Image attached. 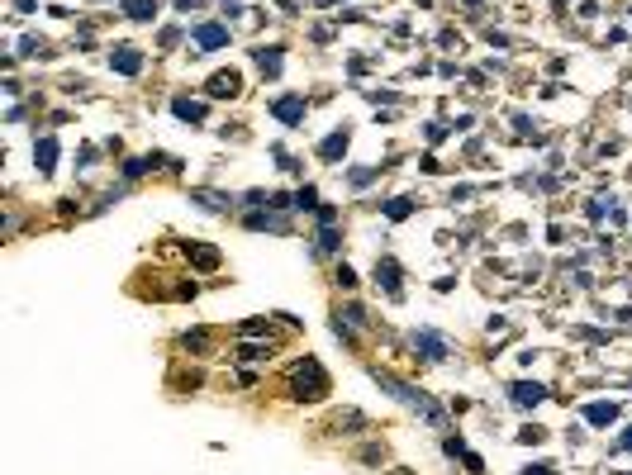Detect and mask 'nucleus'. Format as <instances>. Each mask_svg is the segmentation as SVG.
<instances>
[{
    "instance_id": "nucleus-1",
    "label": "nucleus",
    "mask_w": 632,
    "mask_h": 475,
    "mask_svg": "<svg viewBox=\"0 0 632 475\" xmlns=\"http://www.w3.org/2000/svg\"><path fill=\"white\" fill-rule=\"evenodd\" d=\"M380 385H385V390H390L395 399H404V404H409L414 414H423V419L433 423V428H447V419H442V409H438L433 399L423 395V390H414V385H404V380H395V375H380Z\"/></svg>"
},
{
    "instance_id": "nucleus-2",
    "label": "nucleus",
    "mask_w": 632,
    "mask_h": 475,
    "mask_svg": "<svg viewBox=\"0 0 632 475\" xmlns=\"http://www.w3.org/2000/svg\"><path fill=\"white\" fill-rule=\"evenodd\" d=\"M323 385H328V380H323L318 361H305V366L295 371V395H300V399H318V395H323Z\"/></svg>"
},
{
    "instance_id": "nucleus-3",
    "label": "nucleus",
    "mask_w": 632,
    "mask_h": 475,
    "mask_svg": "<svg viewBox=\"0 0 632 475\" xmlns=\"http://www.w3.org/2000/svg\"><path fill=\"white\" fill-rule=\"evenodd\" d=\"M109 67L124 72V77H138V72H143V53H138L133 43H119V48L109 53Z\"/></svg>"
},
{
    "instance_id": "nucleus-4",
    "label": "nucleus",
    "mask_w": 632,
    "mask_h": 475,
    "mask_svg": "<svg viewBox=\"0 0 632 475\" xmlns=\"http://www.w3.org/2000/svg\"><path fill=\"white\" fill-rule=\"evenodd\" d=\"M271 114H276L281 124H290V129H295V124H305V100H300V95H281V100L271 105Z\"/></svg>"
},
{
    "instance_id": "nucleus-5",
    "label": "nucleus",
    "mask_w": 632,
    "mask_h": 475,
    "mask_svg": "<svg viewBox=\"0 0 632 475\" xmlns=\"http://www.w3.org/2000/svg\"><path fill=\"white\" fill-rule=\"evenodd\" d=\"M195 43H200V53L229 48V29H224V24H200V29H195Z\"/></svg>"
},
{
    "instance_id": "nucleus-6",
    "label": "nucleus",
    "mask_w": 632,
    "mask_h": 475,
    "mask_svg": "<svg viewBox=\"0 0 632 475\" xmlns=\"http://www.w3.org/2000/svg\"><path fill=\"white\" fill-rule=\"evenodd\" d=\"M414 347H419V357H428V361H442V357H447V343H442L438 333H428V328L414 333Z\"/></svg>"
},
{
    "instance_id": "nucleus-7",
    "label": "nucleus",
    "mask_w": 632,
    "mask_h": 475,
    "mask_svg": "<svg viewBox=\"0 0 632 475\" xmlns=\"http://www.w3.org/2000/svg\"><path fill=\"white\" fill-rule=\"evenodd\" d=\"M347 153V129H338V133H328V138H323V143H318V157L323 162H338Z\"/></svg>"
},
{
    "instance_id": "nucleus-8",
    "label": "nucleus",
    "mask_w": 632,
    "mask_h": 475,
    "mask_svg": "<svg viewBox=\"0 0 632 475\" xmlns=\"http://www.w3.org/2000/svg\"><path fill=\"white\" fill-rule=\"evenodd\" d=\"M238 86H242L238 72H214L210 77V95H238Z\"/></svg>"
},
{
    "instance_id": "nucleus-9",
    "label": "nucleus",
    "mask_w": 632,
    "mask_h": 475,
    "mask_svg": "<svg viewBox=\"0 0 632 475\" xmlns=\"http://www.w3.org/2000/svg\"><path fill=\"white\" fill-rule=\"evenodd\" d=\"M542 399H547V390L537 380H518L514 385V404H542Z\"/></svg>"
},
{
    "instance_id": "nucleus-10",
    "label": "nucleus",
    "mask_w": 632,
    "mask_h": 475,
    "mask_svg": "<svg viewBox=\"0 0 632 475\" xmlns=\"http://www.w3.org/2000/svg\"><path fill=\"white\" fill-rule=\"evenodd\" d=\"M33 162H38V171H53V162H57V143L53 138H38V143H33Z\"/></svg>"
},
{
    "instance_id": "nucleus-11",
    "label": "nucleus",
    "mask_w": 632,
    "mask_h": 475,
    "mask_svg": "<svg viewBox=\"0 0 632 475\" xmlns=\"http://www.w3.org/2000/svg\"><path fill=\"white\" fill-rule=\"evenodd\" d=\"M376 281L385 286V295H399V266L390 262V257H385V262L376 266Z\"/></svg>"
},
{
    "instance_id": "nucleus-12",
    "label": "nucleus",
    "mask_w": 632,
    "mask_h": 475,
    "mask_svg": "<svg viewBox=\"0 0 632 475\" xmlns=\"http://www.w3.org/2000/svg\"><path fill=\"white\" fill-rule=\"evenodd\" d=\"M585 419L594 423V428H608V423L618 419V409H613V404H589V409H585Z\"/></svg>"
},
{
    "instance_id": "nucleus-13",
    "label": "nucleus",
    "mask_w": 632,
    "mask_h": 475,
    "mask_svg": "<svg viewBox=\"0 0 632 475\" xmlns=\"http://www.w3.org/2000/svg\"><path fill=\"white\" fill-rule=\"evenodd\" d=\"M171 109H176V119H190V124H200V119H205V105H200V100H185V95H181Z\"/></svg>"
},
{
    "instance_id": "nucleus-14",
    "label": "nucleus",
    "mask_w": 632,
    "mask_h": 475,
    "mask_svg": "<svg viewBox=\"0 0 632 475\" xmlns=\"http://www.w3.org/2000/svg\"><path fill=\"white\" fill-rule=\"evenodd\" d=\"M153 10H157V0H124V15L129 20H153Z\"/></svg>"
},
{
    "instance_id": "nucleus-15",
    "label": "nucleus",
    "mask_w": 632,
    "mask_h": 475,
    "mask_svg": "<svg viewBox=\"0 0 632 475\" xmlns=\"http://www.w3.org/2000/svg\"><path fill=\"white\" fill-rule=\"evenodd\" d=\"M257 62H262V72H271V77H276V72H281V53H276V48H271V53H257Z\"/></svg>"
},
{
    "instance_id": "nucleus-16",
    "label": "nucleus",
    "mask_w": 632,
    "mask_h": 475,
    "mask_svg": "<svg viewBox=\"0 0 632 475\" xmlns=\"http://www.w3.org/2000/svg\"><path fill=\"white\" fill-rule=\"evenodd\" d=\"M414 210V205H409V200H390V205H385V214H390V219H404V214Z\"/></svg>"
},
{
    "instance_id": "nucleus-17",
    "label": "nucleus",
    "mask_w": 632,
    "mask_h": 475,
    "mask_svg": "<svg viewBox=\"0 0 632 475\" xmlns=\"http://www.w3.org/2000/svg\"><path fill=\"white\" fill-rule=\"evenodd\" d=\"M333 247H338V233H333V228H323V233H318V252H333Z\"/></svg>"
},
{
    "instance_id": "nucleus-18",
    "label": "nucleus",
    "mask_w": 632,
    "mask_h": 475,
    "mask_svg": "<svg viewBox=\"0 0 632 475\" xmlns=\"http://www.w3.org/2000/svg\"><path fill=\"white\" fill-rule=\"evenodd\" d=\"M195 262H200V266H205V271H210V266L219 262V252H210V247H200V252H195Z\"/></svg>"
},
{
    "instance_id": "nucleus-19",
    "label": "nucleus",
    "mask_w": 632,
    "mask_h": 475,
    "mask_svg": "<svg viewBox=\"0 0 632 475\" xmlns=\"http://www.w3.org/2000/svg\"><path fill=\"white\" fill-rule=\"evenodd\" d=\"M318 195H314V185H305V190H300V195H295V205H305V210H309V205H314Z\"/></svg>"
},
{
    "instance_id": "nucleus-20",
    "label": "nucleus",
    "mask_w": 632,
    "mask_h": 475,
    "mask_svg": "<svg viewBox=\"0 0 632 475\" xmlns=\"http://www.w3.org/2000/svg\"><path fill=\"white\" fill-rule=\"evenodd\" d=\"M618 447H623V451H632V428L623 433V437H618Z\"/></svg>"
},
{
    "instance_id": "nucleus-21",
    "label": "nucleus",
    "mask_w": 632,
    "mask_h": 475,
    "mask_svg": "<svg viewBox=\"0 0 632 475\" xmlns=\"http://www.w3.org/2000/svg\"><path fill=\"white\" fill-rule=\"evenodd\" d=\"M523 475H552V466H527Z\"/></svg>"
}]
</instances>
